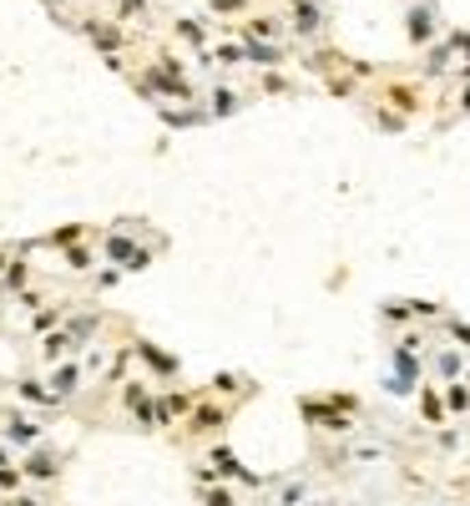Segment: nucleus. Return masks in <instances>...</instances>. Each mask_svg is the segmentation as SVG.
<instances>
[{
	"label": "nucleus",
	"mask_w": 470,
	"mask_h": 506,
	"mask_svg": "<svg viewBox=\"0 0 470 506\" xmlns=\"http://www.w3.org/2000/svg\"><path fill=\"white\" fill-rule=\"evenodd\" d=\"M304 420H319L324 431H334V435H344V431H349L344 415H339L334 405H319V400H304Z\"/></svg>",
	"instance_id": "nucleus-1"
},
{
	"label": "nucleus",
	"mask_w": 470,
	"mask_h": 506,
	"mask_svg": "<svg viewBox=\"0 0 470 506\" xmlns=\"http://www.w3.org/2000/svg\"><path fill=\"white\" fill-rule=\"evenodd\" d=\"M5 440H10V446H21V451H31L36 440H41V425H31V420H10V425H5Z\"/></svg>",
	"instance_id": "nucleus-2"
},
{
	"label": "nucleus",
	"mask_w": 470,
	"mask_h": 506,
	"mask_svg": "<svg viewBox=\"0 0 470 506\" xmlns=\"http://www.w3.org/2000/svg\"><path fill=\"white\" fill-rule=\"evenodd\" d=\"M410 36H415V41H430V36H435V10H430V5L410 10Z\"/></svg>",
	"instance_id": "nucleus-3"
},
{
	"label": "nucleus",
	"mask_w": 470,
	"mask_h": 506,
	"mask_svg": "<svg viewBox=\"0 0 470 506\" xmlns=\"http://www.w3.org/2000/svg\"><path fill=\"white\" fill-rule=\"evenodd\" d=\"M445 410H450V415H465V410H470V385H465V380H455L450 390H445Z\"/></svg>",
	"instance_id": "nucleus-4"
},
{
	"label": "nucleus",
	"mask_w": 470,
	"mask_h": 506,
	"mask_svg": "<svg viewBox=\"0 0 470 506\" xmlns=\"http://www.w3.org/2000/svg\"><path fill=\"white\" fill-rule=\"evenodd\" d=\"M435 370L445 375V380H460V375H465V355H460V349H445V355L435 359Z\"/></svg>",
	"instance_id": "nucleus-5"
},
{
	"label": "nucleus",
	"mask_w": 470,
	"mask_h": 506,
	"mask_svg": "<svg viewBox=\"0 0 470 506\" xmlns=\"http://www.w3.org/2000/svg\"><path fill=\"white\" fill-rule=\"evenodd\" d=\"M420 415H425L430 425H435V420H445V400H440L435 390H425V395H420Z\"/></svg>",
	"instance_id": "nucleus-6"
},
{
	"label": "nucleus",
	"mask_w": 470,
	"mask_h": 506,
	"mask_svg": "<svg viewBox=\"0 0 470 506\" xmlns=\"http://www.w3.org/2000/svg\"><path fill=\"white\" fill-rule=\"evenodd\" d=\"M203 506H238V496H233V491L228 486H203Z\"/></svg>",
	"instance_id": "nucleus-7"
},
{
	"label": "nucleus",
	"mask_w": 470,
	"mask_h": 506,
	"mask_svg": "<svg viewBox=\"0 0 470 506\" xmlns=\"http://www.w3.org/2000/svg\"><path fill=\"white\" fill-rule=\"evenodd\" d=\"M142 355H147V365H152V370L177 375V359H172V355H162V349H152V344H142Z\"/></svg>",
	"instance_id": "nucleus-8"
},
{
	"label": "nucleus",
	"mask_w": 470,
	"mask_h": 506,
	"mask_svg": "<svg viewBox=\"0 0 470 506\" xmlns=\"http://www.w3.org/2000/svg\"><path fill=\"white\" fill-rule=\"evenodd\" d=\"M21 395L31 400V405H56V390H41L36 380H21Z\"/></svg>",
	"instance_id": "nucleus-9"
},
{
	"label": "nucleus",
	"mask_w": 470,
	"mask_h": 506,
	"mask_svg": "<svg viewBox=\"0 0 470 506\" xmlns=\"http://www.w3.org/2000/svg\"><path fill=\"white\" fill-rule=\"evenodd\" d=\"M192 400L187 395H162V405H157V420H172V415H182Z\"/></svg>",
	"instance_id": "nucleus-10"
},
{
	"label": "nucleus",
	"mask_w": 470,
	"mask_h": 506,
	"mask_svg": "<svg viewBox=\"0 0 470 506\" xmlns=\"http://www.w3.org/2000/svg\"><path fill=\"white\" fill-rule=\"evenodd\" d=\"M51 471H56V461H51L46 451H41V456H31V461H25V476H36V481H51Z\"/></svg>",
	"instance_id": "nucleus-11"
},
{
	"label": "nucleus",
	"mask_w": 470,
	"mask_h": 506,
	"mask_svg": "<svg viewBox=\"0 0 470 506\" xmlns=\"http://www.w3.org/2000/svg\"><path fill=\"white\" fill-rule=\"evenodd\" d=\"M51 390H56V400H66L71 390H76V370L66 365V370H56V380H51Z\"/></svg>",
	"instance_id": "nucleus-12"
},
{
	"label": "nucleus",
	"mask_w": 470,
	"mask_h": 506,
	"mask_svg": "<svg viewBox=\"0 0 470 506\" xmlns=\"http://www.w3.org/2000/svg\"><path fill=\"white\" fill-rule=\"evenodd\" d=\"M218 425H223V410H218V405H203V410H198V431H218Z\"/></svg>",
	"instance_id": "nucleus-13"
},
{
	"label": "nucleus",
	"mask_w": 470,
	"mask_h": 506,
	"mask_svg": "<svg viewBox=\"0 0 470 506\" xmlns=\"http://www.w3.org/2000/svg\"><path fill=\"white\" fill-rule=\"evenodd\" d=\"M213 112H218V116L238 112V97H233V92H218V97H213Z\"/></svg>",
	"instance_id": "nucleus-14"
},
{
	"label": "nucleus",
	"mask_w": 470,
	"mask_h": 506,
	"mask_svg": "<svg viewBox=\"0 0 470 506\" xmlns=\"http://www.w3.org/2000/svg\"><path fill=\"white\" fill-rule=\"evenodd\" d=\"M21 476H25V471H16V466H0V491H16Z\"/></svg>",
	"instance_id": "nucleus-15"
},
{
	"label": "nucleus",
	"mask_w": 470,
	"mask_h": 506,
	"mask_svg": "<svg viewBox=\"0 0 470 506\" xmlns=\"http://www.w3.org/2000/svg\"><path fill=\"white\" fill-rule=\"evenodd\" d=\"M313 25H319V10H313V5H298V31H313Z\"/></svg>",
	"instance_id": "nucleus-16"
},
{
	"label": "nucleus",
	"mask_w": 470,
	"mask_h": 506,
	"mask_svg": "<svg viewBox=\"0 0 470 506\" xmlns=\"http://www.w3.org/2000/svg\"><path fill=\"white\" fill-rule=\"evenodd\" d=\"M329 405H334V410H349V415L359 410V405H354V395H329Z\"/></svg>",
	"instance_id": "nucleus-17"
},
{
	"label": "nucleus",
	"mask_w": 470,
	"mask_h": 506,
	"mask_svg": "<svg viewBox=\"0 0 470 506\" xmlns=\"http://www.w3.org/2000/svg\"><path fill=\"white\" fill-rule=\"evenodd\" d=\"M384 314H389V319H395V324H404V319H410V304H389V309H384Z\"/></svg>",
	"instance_id": "nucleus-18"
},
{
	"label": "nucleus",
	"mask_w": 470,
	"mask_h": 506,
	"mask_svg": "<svg viewBox=\"0 0 470 506\" xmlns=\"http://www.w3.org/2000/svg\"><path fill=\"white\" fill-rule=\"evenodd\" d=\"M450 334H455V340H460V344H470V324H460V319H450Z\"/></svg>",
	"instance_id": "nucleus-19"
},
{
	"label": "nucleus",
	"mask_w": 470,
	"mask_h": 506,
	"mask_svg": "<svg viewBox=\"0 0 470 506\" xmlns=\"http://www.w3.org/2000/svg\"><path fill=\"white\" fill-rule=\"evenodd\" d=\"M5 506H36V501H5Z\"/></svg>",
	"instance_id": "nucleus-20"
},
{
	"label": "nucleus",
	"mask_w": 470,
	"mask_h": 506,
	"mask_svg": "<svg viewBox=\"0 0 470 506\" xmlns=\"http://www.w3.org/2000/svg\"><path fill=\"white\" fill-rule=\"evenodd\" d=\"M465 385H470V380H465Z\"/></svg>",
	"instance_id": "nucleus-21"
}]
</instances>
